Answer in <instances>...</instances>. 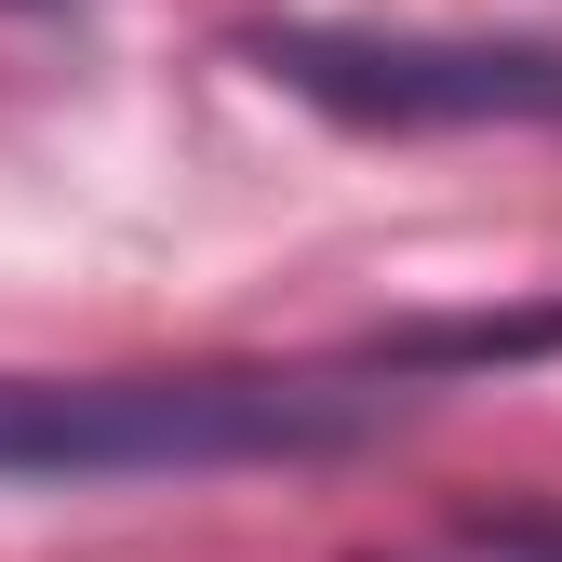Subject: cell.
<instances>
[{
  "label": "cell",
  "instance_id": "7a4b0ae2",
  "mask_svg": "<svg viewBox=\"0 0 562 562\" xmlns=\"http://www.w3.org/2000/svg\"><path fill=\"white\" fill-rule=\"evenodd\" d=\"M255 67L348 134H562V41H415V27H268Z\"/></svg>",
  "mask_w": 562,
  "mask_h": 562
},
{
  "label": "cell",
  "instance_id": "3957f363",
  "mask_svg": "<svg viewBox=\"0 0 562 562\" xmlns=\"http://www.w3.org/2000/svg\"><path fill=\"white\" fill-rule=\"evenodd\" d=\"M442 562H562V509H482L442 536Z\"/></svg>",
  "mask_w": 562,
  "mask_h": 562
},
{
  "label": "cell",
  "instance_id": "6da1fadb",
  "mask_svg": "<svg viewBox=\"0 0 562 562\" xmlns=\"http://www.w3.org/2000/svg\"><path fill=\"white\" fill-rule=\"evenodd\" d=\"M429 375L389 335L335 362H175V375H0V482H201V469H295L348 456Z\"/></svg>",
  "mask_w": 562,
  "mask_h": 562
}]
</instances>
